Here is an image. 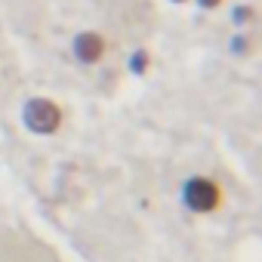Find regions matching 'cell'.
Listing matches in <instances>:
<instances>
[{"label": "cell", "mask_w": 262, "mask_h": 262, "mask_svg": "<svg viewBox=\"0 0 262 262\" xmlns=\"http://www.w3.org/2000/svg\"><path fill=\"white\" fill-rule=\"evenodd\" d=\"M182 198H185V207H191L194 213H213L222 201V191L213 179H204V176H194L185 182L182 188Z\"/></svg>", "instance_id": "2"}, {"label": "cell", "mask_w": 262, "mask_h": 262, "mask_svg": "<svg viewBox=\"0 0 262 262\" xmlns=\"http://www.w3.org/2000/svg\"><path fill=\"white\" fill-rule=\"evenodd\" d=\"M22 120H25V126L31 129V133L50 136V133H56L59 123H62V108L53 99H31L25 105V111H22Z\"/></svg>", "instance_id": "1"}, {"label": "cell", "mask_w": 262, "mask_h": 262, "mask_svg": "<svg viewBox=\"0 0 262 262\" xmlns=\"http://www.w3.org/2000/svg\"><path fill=\"white\" fill-rule=\"evenodd\" d=\"M71 50H74V59H77V62H83V65H96V62L105 56V37L96 34V31H83V34L74 37Z\"/></svg>", "instance_id": "3"}, {"label": "cell", "mask_w": 262, "mask_h": 262, "mask_svg": "<svg viewBox=\"0 0 262 262\" xmlns=\"http://www.w3.org/2000/svg\"><path fill=\"white\" fill-rule=\"evenodd\" d=\"M173 4H185V0H173Z\"/></svg>", "instance_id": "6"}, {"label": "cell", "mask_w": 262, "mask_h": 262, "mask_svg": "<svg viewBox=\"0 0 262 262\" xmlns=\"http://www.w3.org/2000/svg\"><path fill=\"white\" fill-rule=\"evenodd\" d=\"M198 4H201V7H204V10H216V7H219V4H222V0H198Z\"/></svg>", "instance_id": "5"}, {"label": "cell", "mask_w": 262, "mask_h": 262, "mask_svg": "<svg viewBox=\"0 0 262 262\" xmlns=\"http://www.w3.org/2000/svg\"><path fill=\"white\" fill-rule=\"evenodd\" d=\"M129 68H133L136 74H142V71L148 68V53H145V50H139V53H136L133 59H129Z\"/></svg>", "instance_id": "4"}]
</instances>
